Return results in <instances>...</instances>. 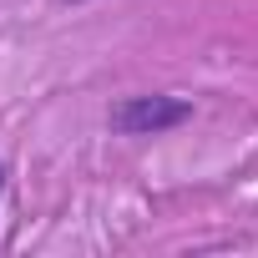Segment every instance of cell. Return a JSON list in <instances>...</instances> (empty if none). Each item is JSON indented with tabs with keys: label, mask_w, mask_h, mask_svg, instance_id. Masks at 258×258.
I'll use <instances>...</instances> for the list:
<instances>
[{
	"label": "cell",
	"mask_w": 258,
	"mask_h": 258,
	"mask_svg": "<svg viewBox=\"0 0 258 258\" xmlns=\"http://www.w3.org/2000/svg\"><path fill=\"white\" fill-rule=\"evenodd\" d=\"M192 116V106L182 96H126L111 106V126L121 137H162L172 126H182Z\"/></svg>",
	"instance_id": "1"
},
{
	"label": "cell",
	"mask_w": 258,
	"mask_h": 258,
	"mask_svg": "<svg viewBox=\"0 0 258 258\" xmlns=\"http://www.w3.org/2000/svg\"><path fill=\"white\" fill-rule=\"evenodd\" d=\"M0 187H6V167H0Z\"/></svg>",
	"instance_id": "2"
}]
</instances>
